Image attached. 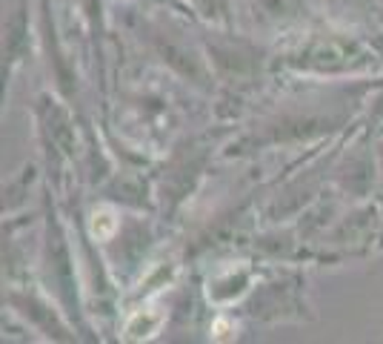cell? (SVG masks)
I'll return each instance as SVG.
<instances>
[{
	"label": "cell",
	"mask_w": 383,
	"mask_h": 344,
	"mask_svg": "<svg viewBox=\"0 0 383 344\" xmlns=\"http://www.w3.org/2000/svg\"><path fill=\"white\" fill-rule=\"evenodd\" d=\"M163 310L160 307H143V310H137L129 321H126V330H124V336L129 338V341H143V338H152L158 330H160V325H163Z\"/></svg>",
	"instance_id": "6da1fadb"
},
{
	"label": "cell",
	"mask_w": 383,
	"mask_h": 344,
	"mask_svg": "<svg viewBox=\"0 0 383 344\" xmlns=\"http://www.w3.org/2000/svg\"><path fill=\"white\" fill-rule=\"evenodd\" d=\"M117 233V215L112 210H98L92 215V236L98 241H109Z\"/></svg>",
	"instance_id": "7a4b0ae2"
},
{
	"label": "cell",
	"mask_w": 383,
	"mask_h": 344,
	"mask_svg": "<svg viewBox=\"0 0 383 344\" xmlns=\"http://www.w3.org/2000/svg\"><path fill=\"white\" fill-rule=\"evenodd\" d=\"M235 333H237V325L232 318H226V316L214 318V325H212V338L214 341H229V338H235Z\"/></svg>",
	"instance_id": "3957f363"
}]
</instances>
